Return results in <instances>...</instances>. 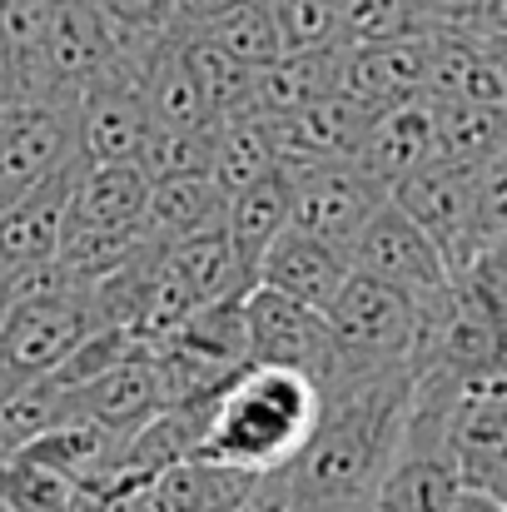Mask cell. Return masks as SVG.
<instances>
[{"mask_svg": "<svg viewBox=\"0 0 507 512\" xmlns=\"http://www.w3.org/2000/svg\"><path fill=\"white\" fill-rule=\"evenodd\" d=\"M413 368L343 373L319 388V423L284 468L299 512H363L403 448Z\"/></svg>", "mask_w": 507, "mask_h": 512, "instance_id": "obj_1", "label": "cell"}, {"mask_svg": "<svg viewBox=\"0 0 507 512\" xmlns=\"http://www.w3.org/2000/svg\"><path fill=\"white\" fill-rule=\"evenodd\" d=\"M319 423V383L289 368H239L209 408L199 463H219L249 478L289 468Z\"/></svg>", "mask_w": 507, "mask_h": 512, "instance_id": "obj_2", "label": "cell"}, {"mask_svg": "<svg viewBox=\"0 0 507 512\" xmlns=\"http://www.w3.org/2000/svg\"><path fill=\"white\" fill-rule=\"evenodd\" d=\"M418 319L423 304H413L408 294L348 274V284L338 289L329 304L324 324H329V353H334V373H388V368H408L413 363V343H418Z\"/></svg>", "mask_w": 507, "mask_h": 512, "instance_id": "obj_3", "label": "cell"}, {"mask_svg": "<svg viewBox=\"0 0 507 512\" xmlns=\"http://www.w3.org/2000/svg\"><path fill=\"white\" fill-rule=\"evenodd\" d=\"M100 334L85 289L60 294H5L0 314V398L50 378L80 343Z\"/></svg>", "mask_w": 507, "mask_h": 512, "instance_id": "obj_4", "label": "cell"}, {"mask_svg": "<svg viewBox=\"0 0 507 512\" xmlns=\"http://www.w3.org/2000/svg\"><path fill=\"white\" fill-rule=\"evenodd\" d=\"M388 199L433 239V249L443 254L453 279L483 254V244H478V170L428 165V170L408 174L403 184H393Z\"/></svg>", "mask_w": 507, "mask_h": 512, "instance_id": "obj_5", "label": "cell"}, {"mask_svg": "<svg viewBox=\"0 0 507 512\" xmlns=\"http://www.w3.org/2000/svg\"><path fill=\"white\" fill-rule=\"evenodd\" d=\"M244 363L249 368H289V373H304L324 388L334 373L324 314L254 284L244 294Z\"/></svg>", "mask_w": 507, "mask_h": 512, "instance_id": "obj_6", "label": "cell"}, {"mask_svg": "<svg viewBox=\"0 0 507 512\" xmlns=\"http://www.w3.org/2000/svg\"><path fill=\"white\" fill-rule=\"evenodd\" d=\"M348 269L363 274V279H378V284H388V289H398V294H408L413 304H428V299H438V294L453 284V274H448L443 254L433 249V239H428L393 199H388V204L363 224V234L353 239Z\"/></svg>", "mask_w": 507, "mask_h": 512, "instance_id": "obj_7", "label": "cell"}, {"mask_svg": "<svg viewBox=\"0 0 507 512\" xmlns=\"http://www.w3.org/2000/svg\"><path fill=\"white\" fill-rule=\"evenodd\" d=\"M289 179H294L289 229L329 244L338 254H348L353 239L363 234V224L388 204V189L363 170L358 160H348V165H319V170H289Z\"/></svg>", "mask_w": 507, "mask_h": 512, "instance_id": "obj_8", "label": "cell"}, {"mask_svg": "<svg viewBox=\"0 0 507 512\" xmlns=\"http://www.w3.org/2000/svg\"><path fill=\"white\" fill-rule=\"evenodd\" d=\"M65 170H80L75 105H10L0 130V204Z\"/></svg>", "mask_w": 507, "mask_h": 512, "instance_id": "obj_9", "label": "cell"}, {"mask_svg": "<svg viewBox=\"0 0 507 512\" xmlns=\"http://www.w3.org/2000/svg\"><path fill=\"white\" fill-rule=\"evenodd\" d=\"M378 115L348 95H324L294 115H279V120H259L264 135H269V150L279 160V170H319V165H348L358 160L363 140H368V125Z\"/></svg>", "mask_w": 507, "mask_h": 512, "instance_id": "obj_10", "label": "cell"}, {"mask_svg": "<svg viewBox=\"0 0 507 512\" xmlns=\"http://www.w3.org/2000/svg\"><path fill=\"white\" fill-rule=\"evenodd\" d=\"M45 65L60 105H75L90 85L125 75L115 65V40L95 0H55L50 10V35H45Z\"/></svg>", "mask_w": 507, "mask_h": 512, "instance_id": "obj_11", "label": "cell"}, {"mask_svg": "<svg viewBox=\"0 0 507 512\" xmlns=\"http://www.w3.org/2000/svg\"><path fill=\"white\" fill-rule=\"evenodd\" d=\"M80 165H140L150 145V110L130 75H110L75 100Z\"/></svg>", "mask_w": 507, "mask_h": 512, "instance_id": "obj_12", "label": "cell"}, {"mask_svg": "<svg viewBox=\"0 0 507 512\" xmlns=\"http://www.w3.org/2000/svg\"><path fill=\"white\" fill-rule=\"evenodd\" d=\"M334 90L368 105L373 115H383L403 100H423V90H428V30H418L408 40H388V45H338Z\"/></svg>", "mask_w": 507, "mask_h": 512, "instance_id": "obj_13", "label": "cell"}, {"mask_svg": "<svg viewBox=\"0 0 507 512\" xmlns=\"http://www.w3.org/2000/svg\"><path fill=\"white\" fill-rule=\"evenodd\" d=\"M155 413H160V378H155L150 343L145 339H135V348L115 368H105L95 383L75 388V418L80 423H95L110 443H125Z\"/></svg>", "mask_w": 507, "mask_h": 512, "instance_id": "obj_14", "label": "cell"}, {"mask_svg": "<svg viewBox=\"0 0 507 512\" xmlns=\"http://www.w3.org/2000/svg\"><path fill=\"white\" fill-rule=\"evenodd\" d=\"M458 493H463V473L453 453L443 448V438L408 428L398 458L378 478L363 512H448L458 503Z\"/></svg>", "mask_w": 507, "mask_h": 512, "instance_id": "obj_15", "label": "cell"}, {"mask_svg": "<svg viewBox=\"0 0 507 512\" xmlns=\"http://www.w3.org/2000/svg\"><path fill=\"white\" fill-rule=\"evenodd\" d=\"M75 174L80 170H65L35 189H25L20 199L0 204V279L30 274V269L55 259L60 234H65V214H70V194H75Z\"/></svg>", "mask_w": 507, "mask_h": 512, "instance_id": "obj_16", "label": "cell"}, {"mask_svg": "<svg viewBox=\"0 0 507 512\" xmlns=\"http://www.w3.org/2000/svg\"><path fill=\"white\" fill-rule=\"evenodd\" d=\"M348 274H353L348 254H338V249L299 234V229H284L264 249V259L254 269V284H264V289H274V294H284V299H294L314 314H329V304L348 284Z\"/></svg>", "mask_w": 507, "mask_h": 512, "instance_id": "obj_17", "label": "cell"}, {"mask_svg": "<svg viewBox=\"0 0 507 512\" xmlns=\"http://www.w3.org/2000/svg\"><path fill=\"white\" fill-rule=\"evenodd\" d=\"M150 204V174L140 165H80L65 229L85 234H140Z\"/></svg>", "mask_w": 507, "mask_h": 512, "instance_id": "obj_18", "label": "cell"}, {"mask_svg": "<svg viewBox=\"0 0 507 512\" xmlns=\"http://www.w3.org/2000/svg\"><path fill=\"white\" fill-rule=\"evenodd\" d=\"M358 165L373 174L383 189L403 184L408 174L428 170L433 165V100H403V105L383 110L368 125Z\"/></svg>", "mask_w": 507, "mask_h": 512, "instance_id": "obj_19", "label": "cell"}, {"mask_svg": "<svg viewBox=\"0 0 507 512\" xmlns=\"http://www.w3.org/2000/svg\"><path fill=\"white\" fill-rule=\"evenodd\" d=\"M140 95H145V110H150V125L155 130H179V135H209V130H219L214 105L204 100L194 70L184 65L179 35L150 60V70L140 75Z\"/></svg>", "mask_w": 507, "mask_h": 512, "instance_id": "obj_20", "label": "cell"}, {"mask_svg": "<svg viewBox=\"0 0 507 512\" xmlns=\"http://www.w3.org/2000/svg\"><path fill=\"white\" fill-rule=\"evenodd\" d=\"M249 488H254L249 473L184 458V463L165 468V473L140 493V508L135 512H234L249 498Z\"/></svg>", "mask_w": 507, "mask_h": 512, "instance_id": "obj_21", "label": "cell"}, {"mask_svg": "<svg viewBox=\"0 0 507 512\" xmlns=\"http://www.w3.org/2000/svg\"><path fill=\"white\" fill-rule=\"evenodd\" d=\"M224 189L209 174H179V179H150V204H145V234L155 244H179L189 234L219 229L224 224Z\"/></svg>", "mask_w": 507, "mask_h": 512, "instance_id": "obj_22", "label": "cell"}, {"mask_svg": "<svg viewBox=\"0 0 507 512\" xmlns=\"http://www.w3.org/2000/svg\"><path fill=\"white\" fill-rule=\"evenodd\" d=\"M289 209H294V179H289V170H274L269 179H259V184H249L244 194L229 199L224 234H229V244H234V254H239V264L249 274L259 269L264 249L289 229Z\"/></svg>", "mask_w": 507, "mask_h": 512, "instance_id": "obj_23", "label": "cell"}, {"mask_svg": "<svg viewBox=\"0 0 507 512\" xmlns=\"http://www.w3.org/2000/svg\"><path fill=\"white\" fill-rule=\"evenodd\" d=\"M338 45L334 50H314V55H284L264 70H254V100H249V120H279L294 115L324 95H338Z\"/></svg>", "mask_w": 507, "mask_h": 512, "instance_id": "obj_24", "label": "cell"}, {"mask_svg": "<svg viewBox=\"0 0 507 512\" xmlns=\"http://www.w3.org/2000/svg\"><path fill=\"white\" fill-rule=\"evenodd\" d=\"M503 150H507V110H498V105H468V100L433 105V165L483 170Z\"/></svg>", "mask_w": 507, "mask_h": 512, "instance_id": "obj_25", "label": "cell"}, {"mask_svg": "<svg viewBox=\"0 0 507 512\" xmlns=\"http://www.w3.org/2000/svg\"><path fill=\"white\" fill-rule=\"evenodd\" d=\"M165 264L179 274V284L194 294V304H214V299H229V294H249L254 289V274L239 264L224 224L169 244Z\"/></svg>", "mask_w": 507, "mask_h": 512, "instance_id": "obj_26", "label": "cell"}, {"mask_svg": "<svg viewBox=\"0 0 507 512\" xmlns=\"http://www.w3.org/2000/svg\"><path fill=\"white\" fill-rule=\"evenodd\" d=\"M184 35H194V40L224 50L229 60H239V65H249V70H264V65L284 60V45H279V25H274V15H269V0H234L229 10L209 15L204 25H194V30H184Z\"/></svg>", "mask_w": 507, "mask_h": 512, "instance_id": "obj_27", "label": "cell"}, {"mask_svg": "<svg viewBox=\"0 0 507 512\" xmlns=\"http://www.w3.org/2000/svg\"><path fill=\"white\" fill-rule=\"evenodd\" d=\"M274 170H279V160H274L269 135H264L259 120H229V125H219V135H214V160H209V179L224 189V199L244 194L249 184L269 179Z\"/></svg>", "mask_w": 507, "mask_h": 512, "instance_id": "obj_28", "label": "cell"}, {"mask_svg": "<svg viewBox=\"0 0 507 512\" xmlns=\"http://www.w3.org/2000/svg\"><path fill=\"white\" fill-rule=\"evenodd\" d=\"M179 50H184V65L194 70V80H199L204 100L214 105L219 125H229V120H249L254 70H249V65H239V60H229L224 50H214V45H204V40L184 35V30H179Z\"/></svg>", "mask_w": 507, "mask_h": 512, "instance_id": "obj_29", "label": "cell"}, {"mask_svg": "<svg viewBox=\"0 0 507 512\" xmlns=\"http://www.w3.org/2000/svg\"><path fill=\"white\" fill-rule=\"evenodd\" d=\"M428 30L413 0H338V45H388Z\"/></svg>", "mask_w": 507, "mask_h": 512, "instance_id": "obj_30", "label": "cell"}, {"mask_svg": "<svg viewBox=\"0 0 507 512\" xmlns=\"http://www.w3.org/2000/svg\"><path fill=\"white\" fill-rule=\"evenodd\" d=\"M0 508L5 512H70L75 508V483L25 463V458H0Z\"/></svg>", "mask_w": 507, "mask_h": 512, "instance_id": "obj_31", "label": "cell"}, {"mask_svg": "<svg viewBox=\"0 0 507 512\" xmlns=\"http://www.w3.org/2000/svg\"><path fill=\"white\" fill-rule=\"evenodd\" d=\"M284 55H314L338 45V0H269Z\"/></svg>", "mask_w": 507, "mask_h": 512, "instance_id": "obj_32", "label": "cell"}, {"mask_svg": "<svg viewBox=\"0 0 507 512\" xmlns=\"http://www.w3.org/2000/svg\"><path fill=\"white\" fill-rule=\"evenodd\" d=\"M214 135H179V130H150V145L140 155V170L150 179H179V174H209L214 160Z\"/></svg>", "mask_w": 507, "mask_h": 512, "instance_id": "obj_33", "label": "cell"}, {"mask_svg": "<svg viewBox=\"0 0 507 512\" xmlns=\"http://www.w3.org/2000/svg\"><path fill=\"white\" fill-rule=\"evenodd\" d=\"M507 239V150L478 170V244L493 249Z\"/></svg>", "mask_w": 507, "mask_h": 512, "instance_id": "obj_34", "label": "cell"}, {"mask_svg": "<svg viewBox=\"0 0 507 512\" xmlns=\"http://www.w3.org/2000/svg\"><path fill=\"white\" fill-rule=\"evenodd\" d=\"M95 10L115 30H140V35H169L174 30V5L169 0H95Z\"/></svg>", "mask_w": 507, "mask_h": 512, "instance_id": "obj_35", "label": "cell"}, {"mask_svg": "<svg viewBox=\"0 0 507 512\" xmlns=\"http://www.w3.org/2000/svg\"><path fill=\"white\" fill-rule=\"evenodd\" d=\"M234 512H299V503H294V488H289V473L279 468V473L254 478L249 498H244Z\"/></svg>", "mask_w": 507, "mask_h": 512, "instance_id": "obj_36", "label": "cell"}, {"mask_svg": "<svg viewBox=\"0 0 507 512\" xmlns=\"http://www.w3.org/2000/svg\"><path fill=\"white\" fill-rule=\"evenodd\" d=\"M423 25H473L483 0H413Z\"/></svg>", "mask_w": 507, "mask_h": 512, "instance_id": "obj_37", "label": "cell"}, {"mask_svg": "<svg viewBox=\"0 0 507 512\" xmlns=\"http://www.w3.org/2000/svg\"><path fill=\"white\" fill-rule=\"evenodd\" d=\"M169 5H174V30H194V25H204L209 15L229 10L234 0H169Z\"/></svg>", "mask_w": 507, "mask_h": 512, "instance_id": "obj_38", "label": "cell"}, {"mask_svg": "<svg viewBox=\"0 0 507 512\" xmlns=\"http://www.w3.org/2000/svg\"><path fill=\"white\" fill-rule=\"evenodd\" d=\"M468 30L483 35V40H507V0H483V10Z\"/></svg>", "mask_w": 507, "mask_h": 512, "instance_id": "obj_39", "label": "cell"}, {"mask_svg": "<svg viewBox=\"0 0 507 512\" xmlns=\"http://www.w3.org/2000/svg\"><path fill=\"white\" fill-rule=\"evenodd\" d=\"M473 493H488V498H493L498 508H507V453L498 458V463H493V473H488V478H483V483H478Z\"/></svg>", "mask_w": 507, "mask_h": 512, "instance_id": "obj_40", "label": "cell"}, {"mask_svg": "<svg viewBox=\"0 0 507 512\" xmlns=\"http://www.w3.org/2000/svg\"><path fill=\"white\" fill-rule=\"evenodd\" d=\"M448 512H507V508H498L488 493H473V488H463V493H458V503H453Z\"/></svg>", "mask_w": 507, "mask_h": 512, "instance_id": "obj_41", "label": "cell"}, {"mask_svg": "<svg viewBox=\"0 0 507 512\" xmlns=\"http://www.w3.org/2000/svg\"><path fill=\"white\" fill-rule=\"evenodd\" d=\"M0 95L10 100V75H5V55H0Z\"/></svg>", "mask_w": 507, "mask_h": 512, "instance_id": "obj_42", "label": "cell"}, {"mask_svg": "<svg viewBox=\"0 0 507 512\" xmlns=\"http://www.w3.org/2000/svg\"><path fill=\"white\" fill-rule=\"evenodd\" d=\"M5 120H10V100L0 95V130H5Z\"/></svg>", "mask_w": 507, "mask_h": 512, "instance_id": "obj_43", "label": "cell"}, {"mask_svg": "<svg viewBox=\"0 0 507 512\" xmlns=\"http://www.w3.org/2000/svg\"><path fill=\"white\" fill-rule=\"evenodd\" d=\"M0 314H5V279H0Z\"/></svg>", "mask_w": 507, "mask_h": 512, "instance_id": "obj_44", "label": "cell"}]
</instances>
